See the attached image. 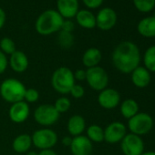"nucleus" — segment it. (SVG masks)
<instances>
[{
	"label": "nucleus",
	"instance_id": "1",
	"mask_svg": "<svg viewBox=\"0 0 155 155\" xmlns=\"http://www.w3.org/2000/svg\"><path fill=\"white\" fill-rule=\"evenodd\" d=\"M140 54L139 48L130 41L120 43L112 53L114 67L122 73H131L139 67Z\"/></svg>",
	"mask_w": 155,
	"mask_h": 155
},
{
	"label": "nucleus",
	"instance_id": "2",
	"mask_svg": "<svg viewBox=\"0 0 155 155\" xmlns=\"http://www.w3.org/2000/svg\"><path fill=\"white\" fill-rule=\"evenodd\" d=\"M64 18L57 10L48 9L39 15L35 23L37 32L42 36H48L60 31Z\"/></svg>",
	"mask_w": 155,
	"mask_h": 155
},
{
	"label": "nucleus",
	"instance_id": "3",
	"mask_svg": "<svg viewBox=\"0 0 155 155\" xmlns=\"http://www.w3.org/2000/svg\"><path fill=\"white\" fill-rule=\"evenodd\" d=\"M26 87L17 79H7L0 85V95L8 103H16L24 101Z\"/></svg>",
	"mask_w": 155,
	"mask_h": 155
},
{
	"label": "nucleus",
	"instance_id": "4",
	"mask_svg": "<svg viewBox=\"0 0 155 155\" xmlns=\"http://www.w3.org/2000/svg\"><path fill=\"white\" fill-rule=\"evenodd\" d=\"M73 72L67 67H59L51 76L52 88L59 94L69 93L71 88L76 84Z\"/></svg>",
	"mask_w": 155,
	"mask_h": 155
},
{
	"label": "nucleus",
	"instance_id": "5",
	"mask_svg": "<svg viewBox=\"0 0 155 155\" xmlns=\"http://www.w3.org/2000/svg\"><path fill=\"white\" fill-rule=\"evenodd\" d=\"M86 81L93 91H101L108 86L109 76L103 68L96 66L86 70Z\"/></svg>",
	"mask_w": 155,
	"mask_h": 155
},
{
	"label": "nucleus",
	"instance_id": "6",
	"mask_svg": "<svg viewBox=\"0 0 155 155\" xmlns=\"http://www.w3.org/2000/svg\"><path fill=\"white\" fill-rule=\"evenodd\" d=\"M31 139L32 144L40 150L52 149L58 142L57 133L48 128H43L35 130L31 136Z\"/></svg>",
	"mask_w": 155,
	"mask_h": 155
},
{
	"label": "nucleus",
	"instance_id": "7",
	"mask_svg": "<svg viewBox=\"0 0 155 155\" xmlns=\"http://www.w3.org/2000/svg\"><path fill=\"white\" fill-rule=\"evenodd\" d=\"M59 113L55 109L54 105L42 104L39 105L34 111V120L37 123L44 127H49L55 124L58 118Z\"/></svg>",
	"mask_w": 155,
	"mask_h": 155
},
{
	"label": "nucleus",
	"instance_id": "8",
	"mask_svg": "<svg viewBox=\"0 0 155 155\" xmlns=\"http://www.w3.org/2000/svg\"><path fill=\"white\" fill-rule=\"evenodd\" d=\"M153 126L152 118L147 113H137L129 119V129L135 135H143L148 133Z\"/></svg>",
	"mask_w": 155,
	"mask_h": 155
},
{
	"label": "nucleus",
	"instance_id": "9",
	"mask_svg": "<svg viewBox=\"0 0 155 155\" xmlns=\"http://www.w3.org/2000/svg\"><path fill=\"white\" fill-rule=\"evenodd\" d=\"M120 146L125 155H140L144 149V144L140 137L133 133L126 134L121 140Z\"/></svg>",
	"mask_w": 155,
	"mask_h": 155
},
{
	"label": "nucleus",
	"instance_id": "10",
	"mask_svg": "<svg viewBox=\"0 0 155 155\" xmlns=\"http://www.w3.org/2000/svg\"><path fill=\"white\" fill-rule=\"evenodd\" d=\"M117 22L116 12L110 8H105L100 10L96 16V26L104 31L111 29Z\"/></svg>",
	"mask_w": 155,
	"mask_h": 155
},
{
	"label": "nucleus",
	"instance_id": "11",
	"mask_svg": "<svg viewBox=\"0 0 155 155\" xmlns=\"http://www.w3.org/2000/svg\"><path fill=\"white\" fill-rule=\"evenodd\" d=\"M69 148L72 155H91L93 150L92 142L84 135L73 137Z\"/></svg>",
	"mask_w": 155,
	"mask_h": 155
},
{
	"label": "nucleus",
	"instance_id": "12",
	"mask_svg": "<svg viewBox=\"0 0 155 155\" xmlns=\"http://www.w3.org/2000/svg\"><path fill=\"white\" fill-rule=\"evenodd\" d=\"M126 135V127L120 121L111 122L104 130V140L109 143H117Z\"/></svg>",
	"mask_w": 155,
	"mask_h": 155
},
{
	"label": "nucleus",
	"instance_id": "13",
	"mask_svg": "<svg viewBox=\"0 0 155 155\" xmlns=\"http://www.w3.org/2000/svg\"><path fill=\"white\" fill-rule=\"evenodd\" d=\"M29 105L25 101L13 103L8 110L10 120L15 123H22L26 121L29 116Z\"/></svg>",
	"mask_w": 155,
	"mask_h": 155
},
{
	"label": "nucleus",
	"instance_id": "14",
	"mask_svg": "<svg viewBox=\"0 0 155 155\" xmlns=\"http://www.w3.org/2000/svg\"><path fill=\"white\" fill-rule=\"evenodd\" d=\"M120 101V93L114 90V89H105L101 91L98 97V102L99 104L106 109V110H111L116 108Z\"/></svg>",
	"mask_w": 155,
	"mask_h": 155
},
{
	"label": "nucleus",
	"instance_id": "15",
	"mask_svg": "<svg viewBox=\"0 0 155 155\" xmlns=\"http://www.w3.org/2000/svg\"><path fill=\"white\" fill-rule=\"evenodd\" d=\"M57 8L63 18H72L79 11V0H57Z\"/></svg>",
	"mask_w": 155,
	"mask_h": 155
},
{
	"label": "nucleus",
	"instance_id": "16",
	"mask_svg": "<svg viewBox=\"0 0 155 155\" xmlns=\"http://www.w3.org/2000/svg\"><path fill=\"white\" fill-rule=\"evenodd\" d=\"M28 58L27 55L20 50H16L12 55H10L9 65L13 71L17 73H22L27 70L28 67Z\"/></svg>",
	"mask_w": 155,
	"mask_h": 155
},
{
	"label": "nucleus",
	"instance_id": "17",
	"mask_svg": "<svg viewBox=\"0 0 155 155\" xmlns=\"http://www.w3.org/2000/svg\"><path fill=\"white\" fill-rule=\"evenodd\" d=\"M131 81L138 88H145L150 82V71L143 67H137L131 72Z\"/></svg>",
	"mask_w": 155,
	"mask_h": 155
},
{
	"label": "nucleus",
	"instance_id": "18",
	"mask_svg": "<svg viewBox=\"0 0 155 155\" xmlns=\"http://www.w3.org/2000/svg\"><path fill=\"white\" fill-rule=\"evenodd\" d=\"M67 128L71 136H80L82 135V132L85 130L86 121L81 115H73L68 119Z\"/></svg>",
	"mask_w": 155,
	"mask_h": 155
},
{
	"label": "nucleus",
	"instance_id": "19",
	"mask_svg": "<svg viewBox=\"0 0 155 155\" xmlns=\"http://www.w3.org/2000/svg\"><path fill=\"white\" fill-rule=\"evenodd\" d=\"M75 18L78 24L83 28L92 29L96 27V17L90 10L87 9L79 10Z\"/></svg>",
	"mask_w": 155,
	"mask_h": 155
},
{
	"label": "nucleus",
	"instance_id": "20",
	"mask_svg": "<svg viewBox=\"0 0 155 155\" xmlns=\"http://www.w3.org/2000/svg\"><path fill=\"white\" fill-rule=\"evenodd\" d=\"M102 58L101 52L97 48H88L82 56V63L88 68H93L99 65Z\"/></svg>",
	"mask_w": 155,
	"mask_h": 155
},
{
	"label": "nucleus",
	"instance_id": "21",
	"mask_svg": "<svg viewBox=\"0 0 155 155\" xmlns=\"http://www.w3.org/2000/svg\"><path fill=\"white\" fill-rule=\"evenodd\" d=\"M31 145H32L31 136L26 133L17 136L12 142V148L18 153L28 152Z\"/></svg>",
	"mask_w": 155,
	"mask_h": 155
},
{
	"label": "nucleus",
	"instance_id": "22",
	"mask_svg": "<svg viewBox=\"0 0 155 155\" xmlns=\"http://www.w3.org/2000/svg\"><path fill=\"white\" fill-rule=\"evenodd\" d=\"M139 33L146 38L155 37V17H148L138 24Z\"/></svg>",
	"mask_w": 155,
	"mask_h": 155
},
{
	"label": "nucleus",
	"instance_id": "23",
	"mask_svg": "<svg viewBox=\"0 0 155 155\" xmlns=\"http://www.w3.org/2000/svg\"><path fill=\"white\" fill-rule=\"evenodd\" d=\"M139 110V106L138 103L131 99L126 100L121 103L120 106V113L121 115L126 118V119H130L134 115L138 113Z\"/></svg>",
	"mask_w": 155,
	"mask_h": 155
},
{
	"label": "nucleus",
	"instance_id": "24",
	"mask_svg": "<svg viewBox=\"0 0 155 155\" xmlns=\"http://www.w3.org/2000/svg\"><path fill=\"white\" fill-rule=\"evenodd\" d=\"M87 137L91 142H102L104 140V130L97 124H92L87 129Z\"/></svg>",
	"mask_w": 155,
	"mask_h": 155
},
{
	"label": "nucleus",
	"instance_id": "25",
	"mask_svg": "<svg viewBox=\"0 0 155 155\" xmlns=\"http://www.w3.org/2000/svg\"><path fill=\"white\" fill-rule=\"evenodd\" d=\"M144 65L149 71L155 72V46L150 47L144 54Z\"/></svg>",
	"mask_w": 155,
	"mask_h": 155
},
{
	"label": "nucleus",
	"instance_id": "26",
	"mask_svg": "<svg viewBox=\"0 0 155 155\" xmlns=\"http://www.w3.org/2000/svg\"><path fill=\"white\" fill-rule=\"evenodd\" d=\"M58 42L59 46L63 48H69L74 43V37L72 33L60 30L58 36Z\"/></svg>",
	"mask_w": 155,
	"mask_h": 155
},
{
	"label": "nucleus",
	"instance_id": "27",
	"mask_svg": "<svg viewBox=\"0 0 155 155\" xmlns=\"http://www.w3.org/2000/svg\"><path fill=\"white\" fill-rule=\"evenodd\" d=\"M0 50L6 55H12L17 50L16 44L10 38H3L0 40Z\"/></svg>",
	"mask_w": 155,
	"mask_h": 155
},
{
	"label": "nucleus",
	"instance_id": "28",
	"mask_svg": "<svg viewBox=\"0 0 155 155\" xmlns=\"http://www.w3.org/2000/svg\"><path fill=\"white\" fill-rule=\"evenodd\" d=\"M135 8L140 12H149L155 6V0H133Z\"/></svg>",
	"mask_w": 155,
	"mask_h": 155
},
{
	"label": "nucleus",
	"instance_id": "29",
	"mask_svg": "<svg viewBox=\"0 0 155 155\" xmlns=\"http://www.w3.org/2000/svg\"><path fill=\"white\" fill-rule=\"evenodd\" d=\"M71 106V102L69 101V99H68L67 97H60L58 98L54 104L55 109L57 110V111L60 114V113H65L67 112Z\"/></svg>",
	"mask_w": 155,
	"mask_h": 155
},
{
	"label": "nucleus",
	"instance_id": "30",
	"mask_svg": "<svg viewBox=\"0 0 155 155\" xmlns=\"http://www.w3.org/2000/svg\"><path fill=\"white\" fill-rule=\"evenodd\" d=\"M38 99H39V93L36 89L33 88L26 89L24 101L27 103H35L36 101H38Z\"/></svg>",
	"mask_w": 155,
	"mask_h": 155
},
{
	"label": "nucleus",
	"instance_id": "31",
	"mask_svg": "<svg viewBox=\"0 0 155 155\" xmlns=\"http://www.w3.org/2000/svg\"><path fill=\"white\" fill-rule=\"evenodd\" d=\"M69 94L74 98V99H81L84 95H85V90L84 88L81 86V85H79V84H75L70 91H69Z\"/></svg>",
	"mask_w": 155,
	"mask_h": 155
},
{
	"label": "nucleus",
	"instance_id": "32",
	"mask_svg": "<svg viewBox=\"0 0 155 155\" xmlns=\"http://www.w3.org/2000/svg\"><path fill=\"white\" fill-rule=\"evenodd\" d=\"M82 1L88 8L94 9V8H98L99 7H101L104 0H82Z\"/></svg>",
	"mask_w": 155,
	"mask_h": 155
},
{
	"label": "nucleus",
	"instance_id": "33",
	"mask_svg": "<svg viewBox=\"0 0 155 155\" xmlns=\"http://www.w3.org/2000/svg\"><path fill=\"white\" fill-rule=\"evenodd\" d=\"M8 65V60L6 56L1 50H0V74H2L6 71Z\"/></svg>",
	"mask_w": 155,
	"mask_h": 155
},
{
	"label": "nucleus",
	"instance_id": "34",
	"mask_svg": "<svg viewBox=\"0 0 155 155\" xmlns=\"http://www.w3.org/2000/svg\"><path fill=\"white\" fill-rule=\"evenodd\" d=\"M75 28V26H74V23L68 19L67 20H64L63 21V24H62V27H61V29L62 31H66V32H69V33H72V31L74 30Z\"/></svg>",
	"mask_w": 155,
	"mask_h": 155
},
{
	"label": "nucleus",
	"instance_id": "35",
	"mask_svg": "<svg viewBox=\"0 0 155 155\" xmlns=\"http://www.w3.org/2000/svg\"><path fill=\"white\" fill-rule=\"evenodd\" d=\"M73 75H74V79L75 81H86V70L84 69H77L75 72H73Z\"/></svg>",
	"mask_w": 155,
	"mask_h": 155
},
{
	"label": "nucleus",
	"instance_id": "36",
	"mask_svg": "<svg viewBox=\"0 0 155 155\" xmlns=\"http://www.w3.org/2000/svg\"><path fill=\"white\" fill-rule=\"evenodd\" d=\"M6 23V12L3 8H0V29H1Z\"/></svg>",
	"mask_w": 155,
	"mask_h": 155
},
{
	"label": "nucleus",
	"instance_id": "37",
	"mask_svg": "<svg viewBox=\"0 0 155 155\" xmlns=\"http://www.w3.org/2000/svg\"><path fill=\"white\" fill-rule=\"evenodd\" d=\"M62 141V144L66 147H69L71 145V142H72V138L70 136H65L63 137V139L61 140Z\"/></svg>",
	"mask_w": 155,
	"mask_h": 155
},
{
	"label": "nucleus",
	"instance_id": "38",
	"mask_svg": "<svg viewBox=\"0 0 155 155\" xmlns=\"http://www.w3.org/2000/svg\"><path fill=\"white\" fill-rule=\"evenodd\" d=\"M38 155H58V154L52 149H49V150H40V152H38Z\"/></svg>",
	"mask_w": 155,
	"mask_h": 155
},
{
	"label": "nucleus",
	"instance_id": "39",
	"mask_svg": "<svg viewBox=\"0 0 155 155\" xmlns=\"http://www.w3.org/2000/svg\"><path fill=\"white\" fill-rule=\"evenodd\" d=\"M140 155H155V151H147V152H142Z\"/></svg>",
	"mask_w": 155,
	"mask_h": 155
},
{
	"label": "nucleus",
	"instance_id": "40",
	"mask_svg": "<svg viewBox=\"0 0 155 155\" xmlns=\"http://www.w3.org/2000/svg\"><path fill=\"white\" fill-rule=\"evenodd\" d=\"M27 155H38V152H36V151H34V150H28V152H27Z\"/></svg>",
	"mask_w": 155,
	"mask_h": 155
}]
</instances>
